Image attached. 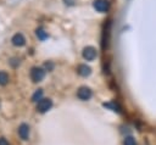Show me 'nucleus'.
I'll list each match as a JSON object with an SVG mask.
<instances>
[{"mask_svg":"<svg viewBox=\"0 0 156 145\" xmlns=\"http://www.w3.org/2000/svg\"><path fill=\"white\" fill-rule=\"evenodd\" d=\"M45 77V71L41 67H33L30 69V79L34 83H39L44 79Z\"/></svg>","mask_w":156,"mask_h":145,"instance_id":"obj_1","label":"nucleus"},{"mask_svg":"<svg viewBox=\"0 0 156 145\" xmlns=\"http://www.w3.org/2000/svg\"><path fill=\"white\" fill-rule=\"evenodd\" d=\"M51 106H52L51 99H40L37 104V110H38V112L44 113V112L49 111L51 108Z\"/></svg>","mask_w":156,"mask_h":145,"instance_id":"obj_2","label":"nucleus"},{"mask_svg":"<svg viewBox=\"0 0 156 145\" xmlns=\"http://www.w3.org/2000/svg\"><path fill=\"white\" fill-rule=\"evenodd\" d=\"M91 95H93V93H91L90 88H88V87H80V88L78 89V91H77V96H78L80 100H83V101L89 100V99L91 97Z\"/></svg>","mask_w":156,"mask_h":145,"instance_id":"obj_3","label":"nucleus"},{"mask_svg":"<svg viewBox=\"0 0 156 145\" xmlns=\"http://www.w3.org/2000/svg\"><path fill=\"white\" fill-rule=\"evenodd\" d=\"M82 55H83L84 60H87V61H93V60L96 57V50H95V48H93V46H85V48L83 49Z\"/></svg>","mask_w":156,"mask_h":145,"instance_id":"obj_4","label":"nucleus"},{"mask_svg":"<svg viewBox=\"0 0 156 145\" xmlns=\"http://www.w3.org/2000/svg\"><path fill=\"white\" fill-rule=\"evenodd\" d=\"M94 7L99 12H106L110 9V2L107 0H95L94 1Z\"/></svg>","mask_w":156,"mask_h":145,"instance_id":"obj_5","label":"nucleus"},{"mask_svg":"<svg viewBox=\"0 0 156 145\" xmlns=\"http://www.w3.org/2000/svg\"><path fill=\"white\" fill-rule=\"evenodd\" d=\"M18 135L22 140H28L29 138V126L26 123H22L18 127Z\"/></svg>","mask_w":156,"mask_h":145,"instance_id":"obj_6","label":"nucleus"},{"mask_svg":"<svg viewBox=\"0 0 156 145\" xmlns=\"http://www.w3.org/2000/svg\"><path fill=\"white\" fill-rule=\"evenodd\" d=\"M11 41H12V44H13L15 46L21 48V46H23V45L26 44V38L23 37V34H21V33H16V34L11 38Z\"/></svg>","mask_w":156,"mask_h":145,"instance_id":"obj_7","label":"nucleus"},{"mask_svg":"<svg viewBox=\"0 0 156 145\" xmlns=\"http://www.w3.org/2000/svg\"><path fill=\"white\" fill-rule=\"evenodd\" d=\"M77 72L82 77H88L91 73V68L89 66H87V65H79L78 68H77Z\"/></svg>","mask_w":156,"mask_h":145,"instance_id":"obj_8","label":"nucleus"},{"mask_svg":"<svg viewBox=\"0 0 156 145\" xmlns=\"http://www.w3.org/2000/svg\"><path fill=\"white\" fill-rule=\"evenodd\" d=\"M10 80V77L6 72L4 71H0V85H6Z\"/></svg>","mask_w":156,"mask_h":145,"instance_id":"obj_9","label":"nucleus"},{"mask_svg":"<svg viewBox=\"0 0 156 145\" xmlns=\"http://www.w3.org/2000/svg\"><path fill=\"white\" fill-rule=\"evenodd\" d=\"M41 95H43V90L41 89H38L34 94H33V96H32V101H38V100H40L41 99Z\"/></svg>","mask_w":156,"mask_h":145,"instance_id":"obj_10","label":"nucleus"},{"mask_svg":"<svg viewBox=\"0 0 156 145\" xmlns=\"http://www.w3.org/2000/svg\"><path fill=\"white\" fill-rule=\"evenodd\" d=\"M37 37L39 38V39H45L46 37H48V33L46 32H44V29H41V28H39V29H37Z\"/></svg>","mask_w":156,"mask_h":145,"instance_id":"obj_11","label":"nucleus"},{"mask_svg":"<svg viewBox=\"0 0 156 145\" xmlns=\"http://www.w3.org/2000/svg\"><path fill=\"white\" fill-rule=\"evenodd\" d=\"M123 145H136V143H135L133 136H127L123 141Z\"/></svg>","mask_w":156,"mask_h":145,"instance_id":"obj_12","label":"nucleus"},{"mask_svg":"<svg viewBox=\"0 0 156 145\" xmlns=\"http://www.w3.org/2000/svg\"><path fill=\"white\" fill-rule=\"evenodd\" d=\"M0 145H9V143L5 138H0Z\"/></svg>","mask_w":156,"mask_h":145,"instance_id":"obj_13","label":"nucleus"}]
</instances>
